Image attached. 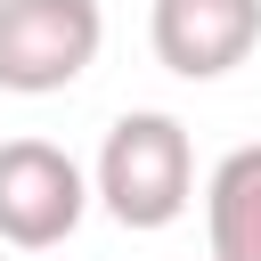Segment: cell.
I'll return each mask as SVG.
<instances>
[{
	"instance_id": "6da1fadb",
	"label": "cell",
	"mask_w": 261,
	"mask_h": 261,
	"mask_svg": "<svg viewBox=\"0 0 261 261\" xmlns=\"http://www.w3.org/2000/svg\"><path fill=\"white\" fill-rule=\"evenodd\" d=\"M196 196V147H188V122L163 114V106H130L114 114L106 147H98V171H90V204H106V220L122 228H171Z\"/></svg>"
},
{
	"instance_id": "7a4b0ae2",
	"label": "cell",
	"mask_w": 261,
	"mask_h": 261,
	"mask_svg": "<svg viewBox=\"0 0 261 261\" xmlns=\"http://www.w3.org/2000/svg\"><path fill=\"white\" fill-rule=\"evenodd\" d=\"M98 41H106L98 0H0V90L16 98L73 90L98 65Z\"/></svg>"
},
{
	"instance_id": "3957f363",
	"label": "cell",
	"mask_w": 261,
	"mask_h": 261,
	"mask_svg": "<svg viewBox=\"0 0 261 261\" xmlns=\"http://www.w3.org/2000/svg\"><path fill=\"white\" fill-rule=\"evenodd\" d=\"M90 212V171L49 147V139H0V245L49 253L82 228Z\"/></svg>"
},
{
	"instance_id": "277c9868",
	"label": "cell",
	"mask_w": 261,
	"mask_h": 261,
	"mask_svg": "<svg viewBox=\"0 0 261 261\" xmlns=\"http://www.w3.org/2000/svg\"><path fill=\"white\" fill-rule=\"evenodd\" d=\"M155 65L179 82H220L261 49V0H155Z\"/></svg>"
},
{
	"instance_id": "5b68a950",
	"label": "cell",
	"mask_w": 261,
	"mask_h": 261,
	"mask_svg": "<svg viewBox=\"0 0 261 261\" xmlns=\"http://www.w3.org/2000/svg\"><path fill=\"white\" fill-rule=\"evenodd\" d=\"M212 261H261V147H228L204 179Z\"/></svg>"
}]
</instances>
